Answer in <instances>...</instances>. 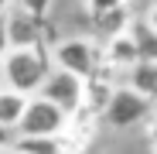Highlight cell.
I'll list each match as a JSON object with an SVG mask.
<instances>
[{"mask_svg": "<svg viewBox=\"0 0 157 154\" xmlns=\"http://www.w3.org/2000/svg\"><path fill=\"white\" fill-rule=\"evenodd\" d=\"M48 69H51V48L48 45H10L4 55V65H0V75H4L7 89L34 96Z\"/></svg>", "mask_w": 157, "mask_h": 154, "instance_id": "cell-1", "label": "cell"}, {"mask_svg": "<svg viewBox=\"0 0 157 154\" xmlns=\"http://www.w3.org/2000/svg\"><path fill=\"white\" fill-rule=\"evenodd\" d=\"M157 103H150L144 93H137L133 86H113L109 99H106V106H102V120H106L109 127H116V130H130V127H140L147 123V116L154 113Z\"/></svg>", "mask_w": 157, "mask_h": 154, "instance_id": "cell-2", "label": "cell"}, {"mask_svg": "<svg viewBox=\"0 0 157 154\" xmlns=\"http://www.w3.org/2000/svg\"><path fill=\"white\" fill-rule=\"evenodd\" d=\"M51 65H58L78 79H89V75L102 65V45L89 41V38H65L51 45Z\"/></svg>", "mask_w": 157, "mask_h": 154, "instance_id": "cell-3", "label": "cell"}, {"mask_svg": "<svg viewBox=\"0 0 157 154\" xmlns=\"http://www.w3.org/2000/svg\"><path fill=\"white\" fill-rule=\"evenodd\" d=\"M68 127V113L62 106H55L51 99L44 96H28L24 103V113L14 127V134H24V137H38V134H62Z\"/></svg>", "mask_w": 157, "mask_h": 154, "instance_id": "cell-4", "label": "cell"}, {"mask_svg": "<svg viewBox=\"0 0 157 154\" xmlns=\"http://www.w3.org/2000/svg\"><path fill=\"white\" fill-rule=\"evenodd\" d=\"M38 96L51 99L55 106H62V110L72 116L78 106H82V79L72 75V72H65V69H58V65H51V69L44 72L41 86H38Z\"/></svg>", "mask_w": 157, "mask_h": 154, "instance_id": "cell-5", "label": "cell"}, {"mask_svg": "<svg viewBox=\"0 0 157 154\" xmlns=\"http://www.w3.org/2000/svg\"><path fill=\"white\" fill-rule=\"evenodd\" d=\"M7 21V41L10 45H55V38H51V24L48 17H34L28 10H14V14H4Z\"/></svg>", "mask_w": 157, "mask_h": 154, "instance_id": "cell-6", "label": "cell"}, {"mask_svg": "<svg viewBox=\"0 0 157 154\" xmlns=\"http://www.w3.org/2000/svg\"><path fill=\"white\" fill-rule=\"evenodd\" d=\"M86 14L102 38L126 31V24H130V4L126 0H86Z\"/></svg>", "mask_w": 157, "mask_h": 154, "instance_id": "cell-7", "label": "cell"}, {"mask_svg": "<svg viewBox=\"0 0 157 154\" xmlns=\"http://www.w3.org/2000/svg\"><path fill=\"white\" fill-rule=\"evenodd\" d=\"M10 144L21 154H75L78 147H82V137H75L68 130H62V134H38V137L14 134Z\"/></svg>", "mask_w": 157, "mask_h": 154, "instance_id": "cell-8", "label": "cell"}, {"mask_svg": "<svg viewBox=\"0 0 157 154\" xmlns=\"http://www.w3.org/2000/svg\"><path fill=\"white\" fill-rule=\"evenodd\" d=\"M102 62H106L109 69H116V72H126L137 62V48H133V41H130L126 31L106 38V45H102Z\"/></svg>", "mask_w": 157, "mask_h": 154, "instance_id": "cell-9", "label": "cell"}, {"mask_svg": "<svg viewBox=\"0 0 157 154\" xmlns=\"http://www.w3.org/2000/svg\"><path fill=\"white\" fill-rule=\"evenodd\" d=\"M126 86H133L137 93H144L150 103H157V62L137 58L126 69Z\"/></svg>", "mask_w": 157, "mask_h": 154, "instance_id": "cell-10", "label": "cell"}, {"mask_svg": "<svg viewBox=\"0 0 157 154\" xmlns=\"http://www.w3.org/2000/svg\"><path fill=\"white\" fill-rule=\"evenodd\" d=\"M126 34H130V41H133V48H137V58H147V62H157V31L150 28V24L144 21V17H130V24H126Z\"/></svg>", "mask_w": 157, "mask_h": 154, "instance_id": "cell-11", "label": "cell"}, {"mask_svg": "<svg viewBox=\"0 0 157 154\" xmlns=\"http://www.w3.org/2000/svg\"><path fill=\"white\" fill-rule=\"evenodd\" d=\"M24 103H28V96L24 93H17V89H0V123L7 127V130H14L17 127V120H21V113H24Z\"/></svg>", "mask_w": 157, "mask_h": 154, "instance_id": "cell-12", "label": "cell"}, {"mask_svg": "<svg viewBox=\"0 0 157 154\" xmlns=\"http://www.w3.org/2000/svg\"><path fill=\"white\" fill-rule=\"evenodd\" d=\"M14 4H17L21 10L34 14V17H48V10L55 7V0H14Z\"/></svg>", "mask_w": 157, "mask_h": 154, "instance_id": "cell-13", "label": "cell"}, {"mask_svg": "<svg viewBox=\"0 0 157 154\" xmlns=\"http://www.w3.org/2000/svg\"><path fill=\"white\" fill-rule=\"evenodd\" d=\"M147 140H150V151L157 154V106H154V113L147 116Z\"/></svg>", "mask_w": 157, "mask_h": 154, "instance_id": "cell-14", "label": "cell"}, {"mask_svg": "<svg viewBox=\"0 0 157 154\" xmlns=\"http://www.w3.org/2000/svg\"><path fill=\"white\" fill-rule=\"evenodd\" d=\"M7 48H10V41H7V21H4V14H0V65H4Z\"/></svg>", "mask_w": 157, "mask_h": 154, "instance_id": "cell-15", "label": "cell"}, {"mask_svg": "<svg viewBox=\"0 0 157 154\" xmlns=\"http://www.w3.org/2000/svg\"><path fill=\"white\" fill-rule=\"evenodd\" d=\"M10 140H14V130H7V127L0 123V147H7Z\"/></svg>", "mask_w": 157, "mask_h": 154, "instance_id": "cell-16", "label": "cell"}, {"mask_svg": "<svg viewBox=\"0 0 157 154\" xmlns=\"http://www.w3.org/2000/svg\"><path fill=\"white\" fill-rule=\"evenodd\" d=\"M144 21H147V24H150V28H154V31H157V4H154V7H150V10H147V17H144Z\"/></svg>", "mask_w": 157, "mask_h": 154, "instance_id": "cell-17", "label": "cell"}, {"mask_svg": "<svg viewBox=\"0 0 157 154\" xmlns=\"http://www.w3.org/2000/svg\"><path fill=\"white\" fill-rule=\"evenodd\" d=\"M0 154H21V151H17L14 144H7V147H0Z\"/></svg>", "mask_w": 157, "mask_h": 154, "instance_id": "cell-18", "label": "cell"}, {"mask_svg": "<svg viewBox=\"0 0 157 154\" xmlns=\"http://www.w3.org/2000/svg\"><path fill=\"white\" fill-rule=\"evenodd\" d=\"M14 4V0H0V14H7V7Z\"/></svg>", "mask_w": 157, "mask_h": 154, "instance_id": "cell-19", "label": "cell"}]
</instances>
